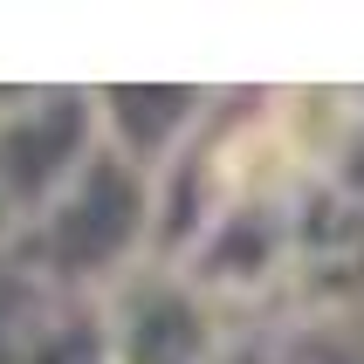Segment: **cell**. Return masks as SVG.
<instances>
[{
    "label": "cell",
    "instance_id": "1",
    "mask_svg": "<svg viewBox=\"0 0 364 364\" xmlns=\"http://www.w3.org/2000/svg\"><path fill=\"white\" fill-rule=\"evenodd\" d=\"M151 220V179L110 144H97L82 172L28 220V268L41 282L82 289V282H124L131 247Z\"/></svg>",
    "mask_w": 364,
    "mask_h": 364
},
{
    "label": "cell",
    "instance_id": "2",
    "mask_svg": "<svg viewBox=\"0 0 364 364\" xmlns=\"http://www.w3.org/2000/svg\"><path fill=\"white\" fill-rule=\"evenodd\" d=\"M97 110L90 97H7L0 103V213L7 227H28L62 186L82 172V159L97 151Z\"/></svg>",
    "mask_w": 364,
    "mask_h": 364
},
{
    "label": "cell",
    "instance_id": "3",
    "mask_svg": "<svg viewBox=\"0 0 364 364\" xmlns=\"http://www.w3.org/2000/svg\"><path fill=\"white\" fill-rule=\"evenodd\" d=\"M0 234H7V213H0Z\"/></svg>",
    "mask_w": 364,
    "mask_h": 364
}]
</instances>
